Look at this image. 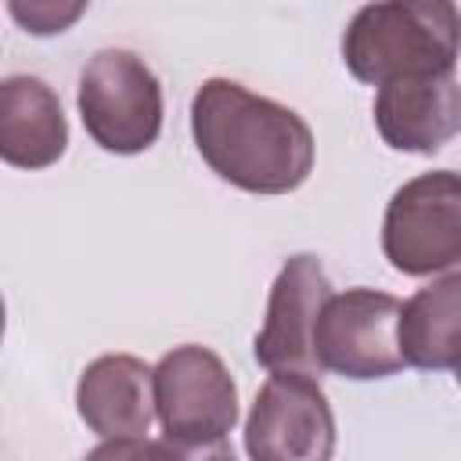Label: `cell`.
<instances>
[{
    "label": "cell",
    "instance_id": "6da1fadb",
    "mask_svg": "<svg viewBox=\"0 0 461 461\" xmlns=\"http://www.w3.org/2000/svg\"><path fill=\"white\" fill-rule=\"evenodd\" d=\"M191 137L209 169L249 194H288L313 169L306 119L234 79H205L194 90Z\"/></svg>",
    "mask_w": 461,
    "mask_h": 461
},
{
    "label": "cell",
    "instance_id": "7a4b0ae2",
    "mask_svg": "<svg viewBox=\"0 0 461 461\" xmlns=\"http://www.w3.org/2000/svg\"><path fill=\"white\" fill-rule=\"evenodd\" d=\"M457 54L461 11L454 0H371L342 32L346 68L371 86L403 76L454 72Z\"/></svg>",
    "mask_w": 461,
    "mask_h": 461
},
{
    "label": "cell",
    "instance_id": "3957f363",
    "mask_svg": "<svg viewBox=\"0 0 461 461\" xmlns=\"http://www.w3.org/2000/svg\"><path fill=\"white\" fill-rule=\"evenodd\" d=\"M155 411L166 443L180 457H227V436L238 421V385L227 364L205 346H176L155 364Z\"/></svg>",
    "mask_w": 461,
    "mask_h": 461
},
{
    "label": "cell",
    "instance_id": "277c9868",
    "mask_svg": "<svg viewBox=\"0 0 461 461\" xmlns=\"http://www.w3.org/2000/svg\"><path fill=\"white\" fill-rule=\"evenodd\" d=\"M76 101L90 140L112 155H140L158 140L162 86L133 50H97L79 72Z\"/></svg>",
    "mask_w": 461,
    "mask_h": 461
},
{
    "label": "cell",
    "instance_id": "5b68a950",
    "mask_svg": "<svg viewBox=\"0 0 461 461\" xmlns=\"http://www.w3.org/2000/svg\"><path fill=\"white\" fill-rule=\"evenodd\" d=\"M382 252L407 277L461 267V173L432 169L396 187L382 220Z\"/></svg>",
    "mask_w": 461,
    "mask_h": 461
},
{
    "label": "cell",
    "instance_id": "8992f818",
    "mask_svg": "<svg viewBox=\"0 0 461 461\" xmlns=\"http://www.w3.org/2000/svg\"><path fill=\"white\" fill-rule=\"evenodd\" d=\"M400 313L403 303L375 288L331 292L313 328V353L321 371L371 382L389 378L407 367L400 349Z\"/></svg>",
    "mask_w": 461,
    "mask_h": 461
},
{
    "label": "cell",
    "instance_id": "52a82bcc",
    "mask_svg": "<svg viewBox=\"0 0 461 461\" xmlns=\"http://www.w3.org/2000/svg\"><path fill=\"white\" fill-rule=\"evenodd\" d=\"M245 450L256 461H328L335 414L310 371H270L245 418Z\"/></svg>",
    "mask_w": 461,
    "mask_h": 461
},
{
    "label": "cell",
    "instance_id": "ba28073f",
    "mask_svg": "<svg viewBox=\"0 0 461 461\" xmlns=\"http://www.w3.org/2000/svg\"><path fill=\"white\" fill-rule=\"evenodd\" d=\"M331 299V281L317 256L299 252L285 259L270 285L267 317L256 335V360L267 371H310L317 375V353H313V328Z\"/></svg>",
    "mask_w": 461,
    "mask_h": 461
},
{
    "label": "cell",
    "instance_id": "9c48e42d",
    "mask_svg": "<svg viewBox=\"0 0 461 461\" xmlns=\"http://www.w3.org/2000/svg\"><path fill=\"white\" fill-rule=\"evenodd\" d=\"M375 126L393 151L432 155L461 130L457 72L389 79L375 94Z\"/></svg>",
    "mask_w": 461,
    "mask_h": 461
},
{
    "label": "cell",
    "instance_id": "30bf717a",
    "mask_svg": "<svg viewBox=\"0 0 461 461\" xmlns=\"http://www.w3.org/2000/svg\"><path fill=\"white\" fill-rule=\"evenodd\" d=\"M76 411L101 439L144 436L155 411V371L130 353H104L86 364L76 385Z\"/></svg>",
    "mask_w": 461,
    "mask_h": 461
},
{
    "label": "cell",
    "instance_id": "8fae6325",
    "mask_svg": "<svg viewBox=\"0 0 461 461\" xmlns=\"http://www.w3.org/2000/svg\"><path fill=\"white\" fill-rule=\"evenodd\" d=\"M68 148V122L58 94L36 76L0 83V158L14 169H47Z\"/></svg>",
    "mask_w": 461,
    "mask_h": 461
},
{
    "label": "cell",
    "instance_id": "7c38bea8",
    "mask_svg": "<svg viewBox=\"0 0 461 461\" xmlns=\"http://www.w3.org/2000/svg\"><path fill=\"white\" fill-rule=\"evenodd\" d=\"M400 349L403 360L421 371L461 364V274H447L403 303Z\"/></svg>",
    "mask_w": 461,
    "mask_h": 461
},
{
    "label": "cell",
    "instance_id": "4fadbf2b",
    "mask_svg": "<svg viewBox=\"0 0 461 461\" xmlns=\"http://www.w3.org/2000/svg\"><path fill=\"white\" fill-rule=\"evenodd\" d=\"M90 0H7L11 18L29 36H58L86 14Z\"/></svg>",
    "mask_w": 461,
    "mask_h": 461
},
{
    "label": "cell",
    "instance_id": "5bb4252c",
    "mask_svg": "<svg viewBox=\"0 0 461 461\" xmlns=\"http://www.w3.org/2000/svg\"><path fill=\"white\" fill-rule=\"evenodd\" d=\"M454 371H457V375H454V378H457V385H461V364H457V367H454Z\"/></svg>",
    "mask_w": 461,
    "mask_h": 461
}]
</instances>
